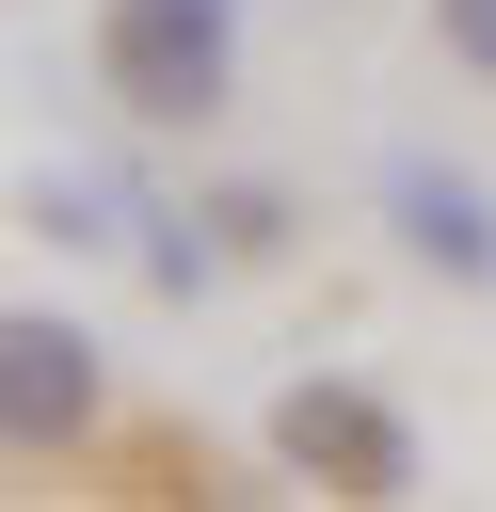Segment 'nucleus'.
Masks as SVG:
<instances>
[{
    "instance_id": "obj_2",
    "label": "nucleus",
    "mask_w": 496,
    "mask_h": 512,
    "mask_svg": "<svg viewBox=\"0 0 496 512\" xmlns=\"http://www.w3.org/2000/svg\"><path fill=\"white\" fill-rule=\"evenodd\" d=\"M96 416H112L96 336H80L64 304H16V320H0V448H16V464H64V448H96Z\"/></svg>"
},
{
    "instance_id": "obj_6",
    "label": "nucleus",
    "mask_w": 496,
    "mask_h": 512,
    "mask_svg": "<svg viewBox=\"0 0 496 512\" xmlns=\"http://www.w3.org/2000/svg\"><path fill=\"white\" fill-rule=\"evenodd\" d=\"M432 48H448L464 80H496V0H432Z\"/></svg>"
},
{
    "instance_id": "obj_3",
    "label": "nucleus",
    "mask_w": 496,
    "mask_h": 512,
    "mask_svg": "<svg viewBox=\"0 0 496 512\" xmlns=\"http://www.w3.org/2000/svg\"><path fill=\"white\" fill-rule=\"evenodd\" d=\"M272 464L320 480V496H416V432H400V400H368V384H336V368L272 400Z\"/></svg>"
},
{
    "instance_id": "obj_4",
    "label": "nucleus",
    "mask_w": 496,
    "mask_h": 512,
    "mask_svg": "<svg viewBox=\"0 0 496 512\" xmlns=\"http://www.w3.org/2000/svg\"><path fill=\"white\" fill-rule=\"evenodd\" d=\"M384 224H400V256H416V272L496 288V176H464V160L400 144V160H384Z\"/></svg>"
},
{
    "instance_id": "obj_5",
    "label": "nucleus",
    "mask_w": 496,
    "mask_h": 512,
    "mask_svg": "<svg viewBox=\"0 0 496 512\" xmlns=\"http://www.w3.org/2000/svg\"><path fill=\"white\" fill-rule=\"evenodd\" d=\"M208 240H224V256H288V192H272V176L208 192Z\"/></svg>"
},
{
    "instance_id": "obj_1",
    "label": "nucleus",
    "mask_w": 496,
    "mask_h": 512,
    "mask_svg": "<svg viewBox=\"0 0 496 512\" xmlns=\"http://www.w3.org/2000/svg\"><path fill=\"white\" fill-rule=\"evenodd\" d=\"M96 80L128 128H208L240 96V0H96Z\"/></svg>"
}]
</instances>
